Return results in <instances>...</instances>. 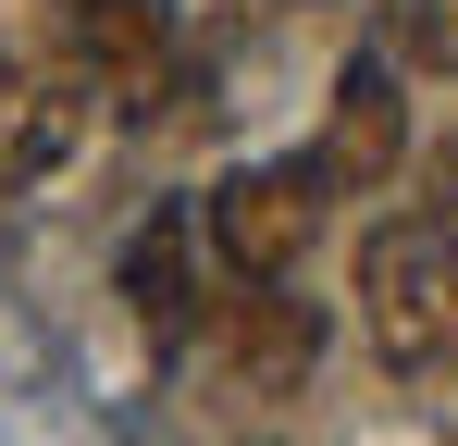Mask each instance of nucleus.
Wrapping results in <instances>:
<instances>
[{
  "label": "nucleus",
  "instance_id": "6e6552de",
  "mask_svg": "<svg viewBox=\"0 0 458 446\" xmlns=\"http://www.w3.org/2000/svg\"><path fill=\"white\" fill-rule=\"evenodd\" d=\"M396 50L434 63V74H458V0H396Z\"/></svg>",
  "mask_w": 458,
  "mask_h": 446
},
{
  "label": "nucleus",
  "instance_id": "0eeeda50",
  "mask_svg": "<svg viewBox=\"0 0 458 446\" xmlns=\"http://www.w3.org/2000/svg\"><path fill=\"white\" fill-rule=\"evenodd\" d=\"M75 63L99 87H137V112H149L161 63H174V0H75Z\"/></svg>",
  "mask_w": 458,
  "mask_h": 446
},
{
  "label": "nucleus",
  "instance_id": "423d86ee",
  "mask_svg": "<svg viewBox=\"0 0 458 446\" xmlns=\"http://www.w3.org/2000/svg\"><path fill=\"white\" fill-rule=\"evenodd\" d=\"M199 261H211L199 211H149V223H137V248H124V297H137V322H149V335H186V322H211V297H199Z\"/></svg>",
  "mask_w": 458,
  "mask_h": 446
},
{
  "label": "nucleus",
  "instance_id": "7ed1b4c3",
  "mask_svg": "<svg viewBox=\"0 0 458 446\" xmlns=\"http://www.w3.org/2000/svg\"><path fill=\"white\" fill-rule=\"evenodd\" d=\"M211 360H224L235 397H298L310 360H322V322H310V297H285V286H224L211 297Z\"/></svg>",
  "mask_w": 458,
  "mask_h": 446
},
{
  "label": "nucleus",
  "instance_id": "f03ea898",
  "mask_svg": "<svg viewBox=\"0 0 458 446\" xmlns=\"http://www.w3.org/2000/svg\"><path fill=\"white\" fill-rule=\"evenodd\" d=\"M322 174L310 161H235L224 186L199 199V236H211V273L224 286H285L310 261V236H322Z\"/></svg>",
  "mask_w": 458,
  "mask_h": 446
},
{
  "label": "nucleus",
  "instance_id": "39448f33",
  "mask_svg": "<svg viewBox=\"0 0 458 446\" xmlns=\"http://www.w3.org/2000/svg\"><path fill=\"white\" fill-rule=\"evenodd\" d=\"M409 161V99H396V63H347L335 74V99H322V137H310V174L322 186H384Z\"/></svg>",
  "mask_w": 458,
  "mask_h": 446
},
{
  "label": "nucleus",
  "instance_id": "f257e3e1",
  "mask_svg": "<svg viewBox=\"0 0 458 446\" xmlns=\"http://www.w3.org/2000/svg\"><path fill=\"white\" fill-rule=\"evenodd\" d=\"M360 335L396 372L458 360V223L446 211H396L360 248Z\"/></svg>",
  "mask_w": 458,
  "mask_h": 446
},
{
  "label": "nucleus",
  "instance_id": "20e7f679",
  "mask_svg": "<svg viewBox=\"0 0 458 446\" xmlns=\"http://www.w3.org/2000/svg\"><path fill=\"white\" fill-rule=\"evenodd\" d=\"M87 63H0V186H50L87 149Z\"/></svg>",
  "mask_w": 458,
  "mask_h": 446
}]
</instances>
